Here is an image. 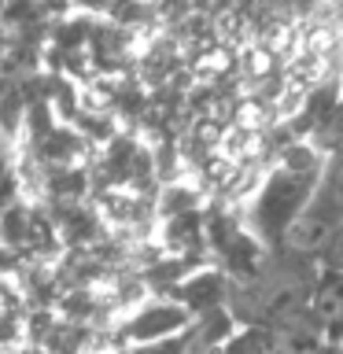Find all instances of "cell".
I'll return each mask as SVG.
<instances>
[{"label":"cell","instance_id":"cell-1","mask_svg":"<svg viewBox=\"0 0 343 354\" xmlns=\"http://www.w3.org/2000/svg\"><path fill=\"white\" fill-rule=\"evenodd\" d=\"M340 229H343V221L317 199L303 214H295L292 225L284 229V248L292 254H321L332 243H340Z\"/></svg>","mask_w":343,"mask_h":354},{"label":"cell","instance_id":"cell-2","mask_svg":"<svg viewBox=\"0 0 343 354\" xmlns=\"http://www.w3.org/2000/svg\"><path fill=\"white\" fill-rule=\"evenodd\" d=\"M328 328L317 317H292L273 332V354H325Z\"/></svg>","mask_w":343,"mask_h":354},{"label":"cell","instance_id":"cell-3","mask_svg":"<svg viewBox=\"0 0 343 354\" xmlns=\"http://www.w3.org/2000/svg\"><path fill=\"white\" fill-rule=\"evenodd\" d=\"M310 317H317L325 328H343V273H332L314 288Z\"/></svg>","mask_w":343,"mask_h":354},{"label":"cell","instance_id":"cell-4","mask_svg":"<svg viewBox=\"0 0 343 354\" xmlns=\"http://www.w3.org/2000/svg\"><path fill=\"white\" fill-rule=\"evenodd\" d=\"M321 203L343 221V151L328 162V174H325V181H321Z\"/></svg>","mask_w":343,"mask_h":354},{"label":"cell","instance_id":"cell-5","mask_svg":"<svg viewBox=\"0 0 343 354\" xmlns=\"http://www.w3.org/2000/svg\"><path fill=\"white\" fill-rule=\"evenodd\" d=\"M340 251H343V229H340Z\"/></svg>","mask_w":343,"mask_h":354}]
</instances>
